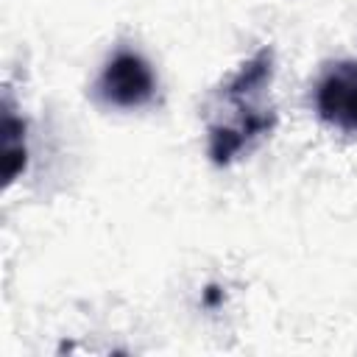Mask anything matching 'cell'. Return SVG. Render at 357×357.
Returning <instances> with one entry per match:
<instances>
[{
    "mask_svg": "<svg viewBox=\"0 0 357 357\" xmlns=\"http://www.w3.org/2000/svg\"><path fill=\"white\" fill-rule=\"evenodd\" d=\"M153 92H156L153 70L148 67L145 59H139L137 53H128V50L117 53L98 78V95L109 106L137 109V106L148 103L153 98Z\"/></svg>",
    "mask_w": 357,
    "mask_h": 357,
    "instance_id": "1",
    "label": "cell"
},
{
    "mask_svg": "<svg viewBox=\"0 0 357 357\" xmlns=\"http://www.w3.org/2000/svg\"><path fill=\"white\" fill-rule=\"evenodd\" d=\"M318 114L340 128L357 131V61H337L315 92Z\"/></svg>",
    "mask_w": 357,
    "mask_h": 357,
    "instance_id": "2",
    "label": "cell"
},
{
    "mask_svg": "<svg viewBox=\"0 0 357 357\" xmlns=\"http://www.w3.org/2000/svg\"><path fill=\"white\" fill-rule=\"evenodd\" d=\"M25 167V126L11 109L3 114V184L8 187Z\"/></svg>",
    "mask_w": 357,
    "mask_h": 357,
    "instance_id": "3",
    "label": "cell"
}]
</instances>
